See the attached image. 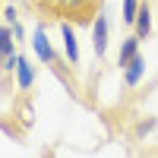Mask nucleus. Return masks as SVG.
Here are the masks:
<instances>
[{
    "instance_id": "nucleus-5",
    "label": "nucleus",
    "mask_w": 158,
    "mask_h": 158,
    "mask_svg": "<svg viewBox=\"0 0 158 158\" xmlns=\"http://www.w3.org/2000/svg\"><path fill=\"white\" fill-rule=\"evenodd\" d=\"M60 35H63V48H67V60L73 67H79V41H76L73 22H60Z\"/></svg>"
},
{
    "instance_id": "nucleus-4",
    "label": "nucleus",
    "mask_w": 158,
    "mask_h": 158,
    "mask_svg": "<svg viewBox=\"0 0 158 158\" xmlns=\"http://www.w3.org/2000/svg\"><path fill=\"white\" fill-rule=\"evenodd\" d=\"M120 73H123V85L127 89H136L139 79H142V73H146V60H142V54H136L127 67H120Z\"/></svg>"
},
{
    "instance_id": "nucleus-9",
    "label": "nucleus",
    "mask_w": 158,
    "mask_h": 158,
    "mask_svg": "<svg viewBox=\"0 0 158 158\" xmlns=\"http://www.w3.org/2000/svg\"><path fill=\"white\" fill-rule=\"evenodd\" d=\"M139 6H142V0H123V25H136Z\"/></svg>"
},
{
    "instance_id": "nucleus-1",
    "label": "nucleus",
    "mask_w": 158,
    "mask_h": 158,
    "mask_svg": "<svg viewBox=\"0 0 158 158\" xmlns=\"http://www.w3.org/2000/svg\"><path fill=\"white\" fill-rule=\"evenodd\" d=\"M29 6L41 19L48 16V19H60L73 25H92L101 16L104 0H29Z\"/></svg>"
},
{
    "instance_id": "nucleus-2",
    "label": "nucleus",
    "mask_w": 158,
    "mask_h": 158,
    "mask_svg": "<svg viewBox=\"0 0 158 158\" xmlns=\"http://www.w3.org/2000/svg\"><path fill=\"white\" fill-rule=\"evenodd\" d=\"M35 54H38V60L41 63H48L54 73H60V60H57V54H54V48H51V41H48V25L44 22H38V29H35ZM63 76V73H60Z\"/></svg>"
},
{
    "instance_id": "nucleus-8",
    "label": "nucleus",
    "mask_w": 158,
    "mask_h": 158,
    "mask_svg": "<svg viewBox=\"0 0 158 158\" xmlns=\"http://www.w3.org/2000/svg\"><path fill=\"white\" fill-rule=\"evenodd\" d=\"M139 41H142L139 35H127V38H123L120 54H117V67H127V63H130V60H133V57L139 54Z\"/></svg>"
},
{
    "instance_id": "nucleus-7",
    "label": "nucleus",
    "mask_w": 158,
    "mask_h": 158,
    "mask_svg": "<svg viewBox=\"0 0 158 158\" xmlns=\"http://www.w3.org/2000/svg\"><path fill=\"white\" fill-rule=\"evenodd\" d=\"M133 35H139V38H149V35H152V6H149V0H142V6H139Z\"/></svg>"
},
{
    "instance_id": "nucleus-3",
    "label": "nucleus",
    "mask_w": 158,
    "mask_h": 158,
    "mask_svg": "<svg viewBox=\"0 0 158 158\" xmlns=\"http://www.w3.org/2000/svg\"><path fill=\"white\" fill-rule=\"evenodd\" d=\"M92 48H95L98 60L108 54V19H104V16H98L95 22H92Z\"/></svg>"
},
{
    "instance_id": "nucleus-6",
    "label": "nucleus",
    "mask_w": 158,
    "mask_h": 158,
    "mask_svg": "<svg viewBox=\"0 0 158 158\" xmlns=\"http://www.w3.org/2000/svg\"><path fill=\"white\" fill-rule=\"evenodd\" d=\"M13 73H16V82H19V92H29V89H32V82H35V73H32V63L25 60L22 54L16 57V70H13Z\"/></svg>"
}]
</instances>
